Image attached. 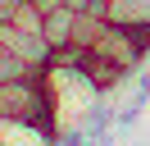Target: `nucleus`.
<instances>
[{"label": "nucleus", "mask_w": 150, "mask_h": 146, "mask_svg": "<svg viewBox=\"0 0 150 146\" xmlns=\"http://www.w3.org/2000/svg\"><path fill=\"white\" fill-rule=\"evenodd\" d=\"M50 69H32L23 78L0 87V123L32 128V132L50 137L55 132V91H50Z\"/></svg>", "instance_id": "f257e3e1"}, {"label": "nucleus", "mask_w": 150, "mask_h": 146, "mask_svg": "<svg viewBox=\"0 0 150 146\" xmlns=\"http://www.w3.org/2000/svg\"><path fill=\"white\" fill-rule=\"evenodd\" d=\"M0 46L14 50L23 64H32V69H50V64H55V46H50L37 27H14L9 18H0Z\"/></svg>", "instance_id": "f03ea898"}, {"label": "nucleus", "mask_w": 150, "mask_h": 146, "mask_svg": "<svg viewBox=\"0 0 150 146\" xmlns=\"http://www.w3.org/2000/svg\"><path fill=\"white\" fill-rule=\"evenodd\" d=\"M73 27H77V14L68 5H55L50 14H41V36H46L55 50H68V46H73Z\"/></svg>", "instance_id": "7ed1b4c3"}, {"label": "nucleus", "mask_w": 150, "mask_h": 146, "mask_svg": "<svg viewBox=\"0 0 150 146\" xmlns=\"http://www.w3.org/2000/svg\"><path fill=\"white\" fill-rule=\"evenodd\" d=\"M105 23H118V27L150 23V0H109V9H105Z\"/></svg>", "instance_id": "20e7f679"}, {"label": "nucleus", "mask_w": 150, "mask_h": 146, "mask_svg": "<svg viewBox=\"0 0 150 146\" xmlns=\"http://www.w3.org/2000/svg\"><path fill=\"white\" fill-rule=\"evenodd\" d=\"M23 73H32V64H23L14 50H5V46H0V87H5V82H14V78H23Z\"/></svg>", "instance_id": "39448f33"}, {"label": "nucleus", "mask_w": 150, "mask_h": 146, "mask_svg": "<svg viewBox=\"0 0 150 146\" xmlns=\"http://www.w3.org/2000/svg\"><path fill=\"white\" fill-rule=\"evenodd\" d=\"M18 5H23V0H0V18H9V14H14Z\"/></svg>", "instance_id": "423d86ee"}]
</instances>
